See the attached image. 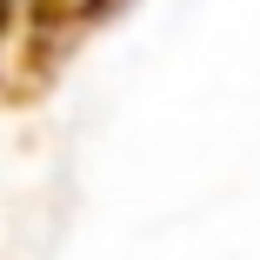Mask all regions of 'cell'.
<instances>
[{
  "instance_id": "6da1fadb",
  "label": "cell",
  "mask_w": 260,
  "mask_h": 260,
  "mask_svg": "<svg viewBox=\"0 0 260 260\" xmlns=\"http://www.w3.org/2000/svg\"><path fill=\"white\" fill-rule=\"evenodd\" d=\"M134 0H0V114H27L67 80L80 47Z\"/></svg>"
}]
</instances>
